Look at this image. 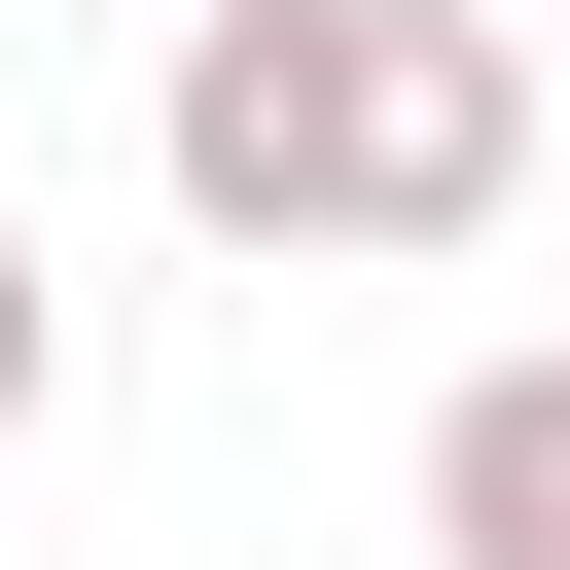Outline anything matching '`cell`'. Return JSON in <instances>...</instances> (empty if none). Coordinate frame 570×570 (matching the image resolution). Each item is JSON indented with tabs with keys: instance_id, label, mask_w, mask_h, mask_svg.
I'll use <instances>...</instances> for the list:
<instances>
[{
	"instance_id": "cell-1",
	"label": "cell",
	"mask_w": 570,
	"mask_h": 570,
	"mask_svg": "<svg viewBox=\"0 0 570 570\" xmlns=\"http://www.w3.org/2000/svg\"><path fill=\"white\" fill-rule=\"evenodd\" d=\"M142 178H178L214 249H285V285L499 249V214H534V36H499V0H178Z\"/></svg>"
},
{
	"instance_id": "cell-3",
	"label": "cell",
	"mask_w": 570,
	"mask_h": 570,
	"mask_svg": "<svg viewBox=\"0 0 570 570\" xmlns=\"http://www.w3.org/2000/svg\"><path fill=\"white\" fill-rule=\"evenodd\" d=\"M36 392H71V285H36V178H0V463H36Z\"/></svg>"
},
{
	"instance_id": "cell-2",
	"label": "cell",
	"mask_w": 570,
	"mask_h": 570,
	"mask_svg": "<svg viewBox=\"0 0 570 570\" xmlns=\"http://www.w3.org/2000/svg\"><path fill=\"white\" fill-rule=\"evenodd\" d=\"M428 570H570V356H463L428 392Z\"/></svg>"
}]
</instances>
